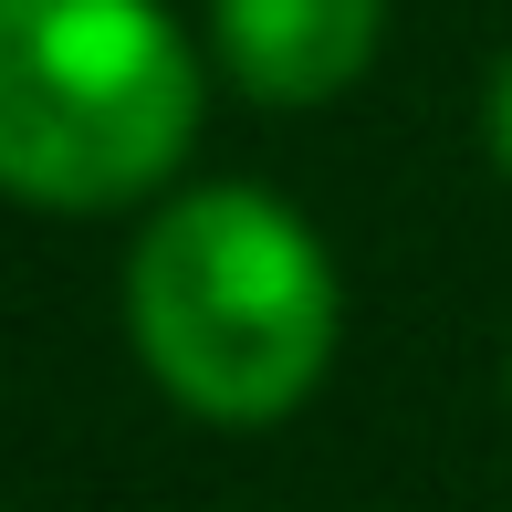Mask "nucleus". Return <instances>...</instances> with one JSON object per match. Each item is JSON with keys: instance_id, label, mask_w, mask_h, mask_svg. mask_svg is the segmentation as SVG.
Instances as JSON below:
<instances>
[{"instance_id": "nucleus-1", "label": "nucleus", "mask_w": 512, "mask_h": 512, "mask_svg": "<svg viewBox=\"0 0 512 512\" xmlns=\"http://www.w3.org/2000/svg\"><path fill=\"white\" fill-rule=\"evenodd\" d=\"M126 335L209 429H283L345 345L335 251L272 189H178L126 262Z\"/></svg>"}, {"instance_id": "nucleus-2", "label": "nucleus", "mask_w": 512, "mask_h": 512, "mask_svg": "<svg viewBox=\"0 0 512 512\" xmlns=\"http://www.w3.org/2000/svg\"><path fill=\"white\" fill-rule=\"evenodd\" d=\"M199 105V42L157 0H0V189L11 199H157L199 147Z\"/></svg>"}, {"instance_id": "nucleus-3", "label": "nucleus", "mask_w": 512, "mask_h": 512, "mask_svg": "<svg viewBox=\"0 0 512 512\" xmlns=\"http://www.w3.org/2000/svg\"><path fill=\"white\" fill-rule=\"evenodd\" d=\"M387 42V0H209V53L251 105H335Z\"/></svg>"}, {"instance_id": "nucleus-4", "label": "nucleus", "mask_w": 512, "mask_h": 512, "mask_svg": "<svg viewBox=\"0 0 512 512\" xmlns=\"http://www.w3.org/2000/svg\"><path fill=\"white\" fill-rule=\"evenodd\" d=\"M481 147H492V168L512 178V53L492 63V84H481Z\"/></svg>"}, {"instance_id": "nucleus-5", "label": "nucleus", "mask_w": 512, "mask_h": 512, "mask_svg": "<svg viewBox=\"0 0 512 512\" xmlns=\"http://www.w3.org/2000/svg\"><path fill=\"white\" fill-rule=\"evenodd\" d=\"M502 387H512V356H502Z\"/></svg>"}]
</instances>
